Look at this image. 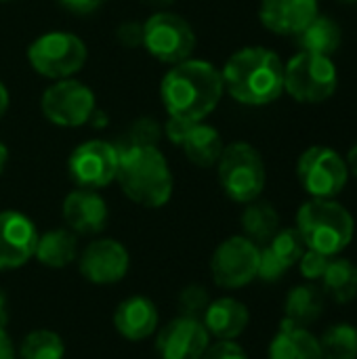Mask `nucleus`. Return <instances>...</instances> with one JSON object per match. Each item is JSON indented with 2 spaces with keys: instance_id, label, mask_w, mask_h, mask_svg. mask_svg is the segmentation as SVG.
I'll return each mask as SVG.
<instances>
[{
  "instance_id": "39",
  "label": "nucleus",
  "mask_w": 357,
  "mask_h": 359,
  "mask_svg": "<svg viewBox=\"0 0 357 359\" xmlns=\"http://www.w3.org/2000/svg\"><path fill=\"white\" fill-rule=\"evenodd\" d=\"M6 109H8V90H6V86L0 82V120L4 118Z\"/></svg>"
},
{
  "instance_id": "14",
  "label": "nucleus",
  "mask_w": 357,
  "mask_h": 359,
  "mask_svg": "<svg viewBox=\"0 0 357 359\" xmlns=\"http://www.w3.org/2000/svg\"><path fill=\"white\" fill-rule=\"evenodd\" d=\"M80 273L86 282L97 286H109L124 280L128 273V250L109 238L90 242L80 255Z\"/></svg>"
},
{
  "instance_id": "12",
  "label": "nucleus",
  "mask_w": 357,
  "mask_h": 359,
  "mask_svg": "<svg viewBox=\"0 0 357 359\" xmlns=\"http://www.w3.org/2000/svg\"><path fill=\"white\" fill-rule=\"evenodd\" d=\"M40 105L48 122L63 128H76L90 120L95 111V95L86 84L65 78L44 90Z\"/></svg>"
},
{
  "instance_id": "18",
  "label": "nucleus",
  "mask_w": 357,
  "mask_h": 359,
  "mask_svg": "<svg viewBox=\"0 0 357 359\" xmlns=\"http://www.w3.org/2000/svg\"><path fill=\"white\" fill-rule=\"evenodd\" d=\"M114 328L128 341H145L158 330V309L147 297L124 299L114 311Z\"/></svg>"
},
{
  "instance_id": "21",
  "label": "nucleus",
  "mask_w": 357,
  "mask_h": 359,
  "mask_svg": "<svg viewBox=\"0 0 357 359\" xmlns=\"http://www.w3.org/2000/svg\"><path fill=\"white\" fill-rule=\"evenodd\" d=\"M179 147L183 149L185 158L202 168L215 166L223 154V139L219 135V130L210 124L204 122H191L179 143Z\"/></svg>"
},
{
  "instance_id": "19",
  "label": "nucleus",
  "mask_w": 357,
  "mask_h": 359,
  "mask_svg": "<svg viewBox=\"0 0 357 359\" xmlns=\"http://www.w3.org/2000/svg\"><path fill=\"white\" fill-rule=\"evenodd\" d=\"M248 322H250L248 307L231 297L210 301L202 316V324H204L206 332L219 341L238 339L246 330Z\"/></svg>"
},
{
  "instance_id": "7",
  "label": "nucleus",
  "mask_w": 357,
  "mask_h": 359,
  "mask_svg": "<svg viewBox=\"0 0 357 359\" xmlns=\"http://www.w3.org/2000/svg\"><path fill=\"white\" fill-rule=\"evenodd\" d=\"M86 57V44L69 32L42 34L27 48V61L32 69L50 80L72 78L84 67Z\"/></svg>"
},
{
  "instance_id": "29",
  "label": "nucleus",
  "mask_w": 357,
  "mask_h": 359,
  "mask_svg": "<svg viewBox=\"0 0 357 359\" xmlns=\"http://www.w3.org/2000/svg\"><path fill=\"white\" fill-rule=\"evenodd\" d=\"M265 246H269L271 252H276L288 267L297 265L301 261V257L305 255V250H307V246H305V242H303L297 227L278 229V233Z\"/></svg>"
},
{
  "instance_id": "24",
  "label": "nucleus",
  "mask_w": 357,
  "mask_h": 359,
  "mask_svg": "<svg viewBox=\"0 0 357 359\" xmlns=\"http://www.w3.org/2000/svg\"><path fill=\"white\" fill-rule=\"evenodd\" d=\"M322 311H324V292L322 288L311 284L292 288L284 303V320L299 328H307L316 324Z\"/></svg>"
},
{
  "instance_id": "16",
  "label": "nucleus",
  "mask_w": 357,
  "mask_h": 359,
  "mask_svg": "<svg viewBox=\"0 0 357 359\" xmlns=\"http://www.w3.org/2000/svg\"><path fill=\"white\" fill-rule=\"evenodd\" d=\"M63 221L76 236H97L107 225V204L93 189H74L61 206Z\"/></svg>"
},
{
  "instance_id": "15",
  "label": "nucleus",
  "mask_w": 357,
  "mask_h": 359,
  "mask_svg": "<svg viewBox=\"0 0 357 359\" xmlns=\"http://www.w3.org/2000/svg\"><path fill=\"white\" fill-rule=\"evenodd\" d=\"M38 231L19 210L0 212V271L23 267L36 252Z\"/></svg>"
},
{
  "instance_id": "38",
  "label": "nucleus",
  "mask_w": 357,
  "mask_h": 359,
  "mask_svg": "<svg viewBox=\"0 0 357 359\" xmlns=\"http://www.w3.org/2000/svg\"><path fill=\"white\" fill-rule=\"evenodd\" d=\"M8 322V303H6V294L0 288V328H4Z\"/></svg>"
},
{
  "instance_id": "8",
  "label": "nucleus",
  "mask_w": 357,
  "mask_h": 359,
  "mask_svg": "<svg viewBox=\"0 0 357 359\" xmlns=\"http://www.w3.org/2000/svg\"><path fill=\"white\" fill-rule=\"evenodd\" d=\"M297 177L311 198L332 200L345 189L349 170L345 158L337 149L314 145L301 154L297 162Z\"/></svg>"
},
{
  "instance_id": "27",
  "label": "nucleus",
  "mask_w": 357,
  "mask_h": 359,
  "mask_svg": "<svg viewBox=\"0 0 357 359\" xmlns=\"http://www.w3.org/2000/svg\"><path fill=\"white\" fill-rule=\"evenodd\" d=\"M21 359H63L65 345L63 339L53 330H32L19 345Z\"/></svg>"
},
{
  "instance_id": "28",
  "label": "nucleus",
  "mask_w": 357,
  "mask_h": 359,
  "mask_svg": "<svg viewBox=\"0 0 357 359\" xmlns=\"http://www.w3.org/2000/svg\"><path fill=\"white\" fill-rule=\"evenodd\" d=\"M324 359H357V328L351 324H335L320 337Z\"/></svg>"
},
{
  "instance_id": "33",
  "label": "nucleus",
  "mask_w": 357,
  "mask_h": 359,
  "mask_svg": "<svg viewBox=\"0 0 357 359\" xmlns=\"http://www.w3.org/2000/svg\"><path fill=\"white\" fill-rule=\"evenodd\" d=\"M202 359H248L246 351L234 341H219L217 345H208Z\"/></svg>"
},
{
  "instance_id": "22",
  "label": "nucleus",
  "mask_w": 357,
  "mask_h": 359,
  "mask_svg": "<svg viewBox=\"0 0 357 359\" xmlns=\"http://www.w3.org/2000/svg\"><path fill=\"white\" fill-rule=\"evenodd\" d=\"M341 42H343L341 25L332 17L320 13L297 34V44L301 46V50L324 55V57L335 55L341 48Z\"/></svg>"
},
{
  "instance_id": "5",
  "label": "nucleus",
  "mask_w": 357,
  "mask_h": 359,
  "mask_svg": "<svg viewBox=\"0 0 357 359\" xmlns=\"http://www.w3.org/2000/svg\"><path fill=\"white\" fill-rule=\"evenodd\" d=\"M217 172L223 191L238 204L259 200V196L265 189V162L259 149L252 147L250 143L238 141L223 147V154L217 162Z\"/></svg>"
},
{
  "instance_id": "23",
  "label": "nucleus",
  "mask_w": 357,
  "mask_h": 359,
  "mask_svg": "<svg viewBox=\"0 0 357 359\" xmlns=\"http://www.w3.org/2000/svg\"><path fill=\"white\" fill-rule=\"evenodd\" d=\"M40 265L50 269H63L78 257V236L69 229H53L38 236L36 252Z\"/></svg>"
},
{
  "instance_id": "26",
  "label": "nucleus",
  "mask_w": 357,
  "mask_h": 359,
  "mask_svg": "<svg viewBox=\"0 0 357 359\" xmlns=\"http://www.w3.org/2000/svg\"><path fill=\"white\" fill-rule=\"evenodd\" d=\"M242 229L244 236L259 244H269V240L278 233L280 229V215L269 202H248L246 210L242 212Z\"/></svg>"
},
{
  "instance_id": "4",
  "label": "nucleus",
  "mask_w": 357,
  "mask_h": 359,
  "mask_svg": "<svg viewBox=\"0 0 357 359\" xmlns=\"http://www.w3.org/2000/svg\"><path fill=\"white\" fill-rule=\"evenodd\" d=\"M297 229L309 250L337 257L351 244L356 221L335 198H311L297 212Z\"/></svg>"
},
{
  "instance_id": "30",
  "label": "nucleus",
  "mask_w": 357,
  "mask_h": 359,
  "mask_svg": "<svg viewBox=\"0 0 357 359\" xmlns=\"http://www.w3.org/2000/svg\"><path fill=\"white\" fill-rule=\"evenodd\" d=\"M210 299H208V292L206 288L202 286H187L181 294H179V311L181 316H189V318H198L202 320L206 307H208Z\"/></svg>"
},
{
  "instance_id": "43",
  "label": "nucleus",
  "mask_w": 357,
  "mask_h": 359,
  "mask_svg": "<svg viewBox=\"0 0 357 359\" xmlns=\"http://www.w3.org/2000/svg\"><path fill=\"white\" fill-rule=\"evenodd\" d=\"M0 2H11V0H0Z\"/></svg>"
},
{
  "instance_id": "31",
  "label": "nucleus",
  "mask_w": 357,
  "mask_h": 359,
  "mask_svg": "<svg viewBox=\"0 0 357 359\" xmlns=\"http://www.w3.org/2000/svg\"><path fill=\"white\" fill-rule=\"evenodd\" d=\"M290 267L276 255L271 252L269 246L261 248V257H259V271L257 278H261L263 282H278Z\"/></svg>"
},
{
  "instance_id": "1",
  "label": "nucleus",
  "mask_w": 357,
  "mask_h": 359,
  "mask_svg": "<svg viewBox=\"0 0 357 359\" xmlns=\"http://www.w3.org/2000/svg\"><path fill=\"white\" fill-rule=\"evenodd\" d=\"M221 72L200 59H185L173 65L160 86L162 103L170 118L202 122L210 116L223 97Z\"/></svg>"
},
{
  "instance_id": "32",
  "label": "nucleus",
  "mask_w": 357,
  "mask_h": 359,
  "mask_svg": "<svg viewBox=\"0 0 357 359\" xmlns=\"http://www.w3.org/2000/svg\"><path fill=\"white\" fill-rule=\"evenodd\" d=\"M328 261L330 257L328 255H322V252H316V250H305V255L301 257L299 261V269L303 273V278H307L309 282H316V280H322L326 267H328Z\"/></svg>"
},
{
  "instance_id": "36",
  "label": "nucleus",
  "mask_w": 357,
  "mask_h": 359,
  "mask_svg": "<svg viewBox=\"0 0 357 359\" xmlns=\"http://www.w3.org/2000/svg\"><path fill=\"white\" fill-rule=\"evenodd\" d=\"M15 345L4 328H0V359H15Z\"/></svg>"
},
{
  "instance_id": "37",
  "label": "nucleus",
  "mask_w": 357,
  "mask_h": 359,
  "mask_svg": "<svg viewBox=\"0 0 357 359\" xmlns=\"http://www.w3.org/2000/svg\"><path fill=\"white\" fill-rule=\"evenodd\" d=\"M345 162H347V170L353 175L357 179V143L347 151V158H345Z\"/></svg>"
},
{
  "instance_id": "2",
  "label": "nucleus",
  "mask_w": 357,
  "mask_h": 359,
  "mask_svg": "<svg viewBox=\"0 0 357 359\" xmlns=\"http://www.w3.org/2000/svg\"><path fill=\"white\" fill-rule=\"evenodd\" d=\"M223 88L242 105H269L284 93V63L265 46L236 50L221 72Z\"/></svg>"
},
{
  "instance_id": "9",
  "label": "nucleus",
  "mask_w": 357,
  "mask_h": 359,
  "mask_svg": "<svg viewBox=\"0 0 357 359\" xmlns=\"http://www.w3.org/2000/svg\"><path fill=\"white\" fill-rule=\"evenodd\" d=\"M143 46L158 61L177 65L191 57L196 34L181 15L160 11L143 23Z\"/></svg>"
},
{
  "instance_id": "6",
  "label": "nucleus",
  "mask_w": 357,
  "mask_h": 359,
  "mask_svg": "<svg viewBox=\"0 0 357 359\" xmlns=\"http://www.w3.org/2000/svg\"><path fill=\"white\" fill-rule=\"evenodd\" d=\"M337 86L339 72L330 57L301 50L284 65V90L299 103H324Z\"/></svg>"
},
{
  "instance_id": "13",
  "label": "nucleus",
  "mask_w": 357,
  "mask_h": 359,
  "mask_svg": "<svg viewBox=\"0 0 357 359\" xmlns=\"http://www.w3.org/2000/svg\"><path fill=\"white\" fill-rule=\"evenodd\" d=\"M210 345L202 320L179 316L158 330L156 351L160 359H202Z\"/></svg>"
},
{
  "instance_id": "42",
  "label": "nucleus",
  "mask_w": 357,
  "mask_h": 359,
  "mask_svg": "<svg viewBox=\"0 0 357 359\" xmlns=\"http://www.w3.org/2000/svg\"><path fill=\"white\" fill-rule=\"evenodd\" d=\"M339 4H357V0H335Z\"/></svg>"
},
{
  "instance_id": "3",
  "label": "nucleus",
  "mask_w": 357,
  "mask_h": 359,
  "mask_svg": "<svg viewBox=\"0 0 357 359\" xmlns=\"http://www.w3.org/2000/svg\"><path fill=\"white\" fill-rule=\"evenodd\" d=\"M116 181L124 196L143 206L160 208L173 196V172L164 154L156 145L122 147Z\"/></svg>"
},
{
  "instance_id": "10",
  "label": "nucleus",
  "mask_w": 357,
  "mask_h": 359,
  "mask_svg": "<svg viewBox=\"0 0 357 359\" xmlns=\"http://www.w3.org/2000/svg\"><path fill=\"white\" fill-rule=\"evenodd\" d=\"M261 248L246 236H231L217 246L210 259V273L217 286L236 290L250 284L259 271Z\"/></svg>"
},
{
  "instance_id": "35",
  "label": "nucleus",
  "mask_w": 357,
  "mask_h": 359,
  "mask_svg": "<svg viewBox=\"0 0 357 359\" xmlns=\"http://www.w3.org/2000/svg\"><path fill=\"white\" fill-rule=\"evenodd\" d=\"M63 8H67L69 13L76 15H90L99 8V4L103 0H59Z\"/></svg>"
},
{
  "instance_id": "41",
  "label": "nucleus",
  "mask_w": 357,
  "mask_h": 359,
  "mask_svg": "<svg viewBox=\"0 0 357 359\" xmlns=\"http://www.w3.org/2000/svg\"><path fill=\"white\" fill-rule=\"evenodd\" d=\"M6 156H8V154H6V147L0 143V175H2V170H4V166H6Z\"/></svg>"
},
{
  "instance_id": "40",
  "label": "nucleus",
  "mask_w": 357,
  "mask_h": 359,
  "mask_svg": "<svg viewBox=\"0 0 357 359\" xmlns=\"http://www.w3.org/2000/svg\"><path fill=\"white\" fill-rule=\"evenodd\" d=\"M141 2H145V4H149V6H156V8H164V6L173 4L175 0H141Z\"/></svg>"
},
{
  "instance_id": "34",
  "label": "nucleus",
  "mask_w": 357,
  "mask_h": 359,
  "mask_svg": "<svg viewBox=\"0 0 357 359\" xmlns=\"http://www.w3.org/2000/svg\"><path fill=\"white\" fill-rule=\"evenodd\" d=\"M118 42L126 48L143 46V25L135 21H126L118 27Z\"/></svg>"
},
{
  "instance_id": "17",
  "label": "nucleus",
  "mask_w": 357,
  "mask_h": 359,
  "mask_svg": "<svg viewBox=\"0 0 357 359\" xmlns=\"http://www.w3.org/2000/svg\"><path fill=\"white\" fill-rule=\"evenodd\" d=\"M320 13L318 0H261V23L280 36H297Z\"/></svg>"
},
{
  "instance_id": "20",
  "label": "nucleus",
  "mask_w": 357,
  "mask_h": 359,
  "mask_svg": "<svg viewBox=\"0 0 357 359\" xmlns=\"http://www.w3.org/2000/svg\"><path fill=\"white\" fill-rule=\"evenodd\" d=\"M269 359H324V355L318 337L282 320L278 334L269 343Z\"/></svg>"
},
{
  "instance_id": "11",
  "label": "nucleus",
  "mask_w": 357,
  "mask_h": 359,
  "mask_svg": "<svg viewBox=\"0 0 357 359\" xmlns=\"http://www.w3.org/2000/svg\"><path fill=\"white\" fill-rule=\"evenodd\" d=\"M120 164V151L114 143L93 139L82 145H78L69 160L67 170L72 181L80 189H101L107 187L112 181H116Z\"/></svg>"
},
{
  "instance_id": "25",
  "label": "nucleus",
  "mask_w": 357,
  "mask_h": 359,
  "mask_svg": "<svg viewBox=\"0 0 357 359\" xmlns=\"http://www.w3.org/2000/svg\"><path fill=\"white\" fill-rule=\"evenodd\" d=\"M322 292L339 305L351 303L357 297V265L349 259L330 257L322 276Z\"/></svg>"
}]
</instances>
